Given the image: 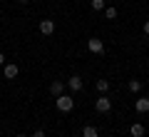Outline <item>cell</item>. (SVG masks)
I'll use <instances>...</instances> for the list:
<instances>
[{
    "label": "cell",
    "mask_w": 149,
    "mask_h": 137,
    "mask_svg": "<svg viewBox=\"0 0 149 137\" xmlns=\"http://www.w3.org/2000/svg\"><path fill=\"white\" fill-rule=\"evenodd\" d=\"M55 105H57V110L60 112H70L74 107V100L70 95H60V97H55Z\"/></svg>",
    "instance_id": "cell-1"
},
{
    "label": "cell",
    "mask_w": 149,
    "mask_h": 137,
    "mask_svg": "<svg viewBox=\"0 0 149 137\" xmlns=\"http://www.w3.org/2000/svg\"><path fill=\"white\" fill-rule=\"evenodd\" d=\"M95 110L100 112V115H107V112L112 110V100H109L107 95H100V97L95 100Z\"/></svg>",
    "instance_id": "cell-2"
},
{
    "label": "cell",
    "mask_w": 149,
    "mask_h": 137,
    "mask_svg": "<svg viewBox=\"0 0 149 137\" xmlns=\"http://www.w3.org/2000/svg\"><path fill=\"white\" fill-rule=\"evenodd\" d=\"M87 50L95 53V55H102L104 53V42H102L100 37H90V40H87Z\"/></svg>",
    "instance_id": "cell-3"
},
{
    "label": "cell",
    "mask_w": 149,
    "mask_h": 137,
    "mask_svg": "<svg viewBox=\"0 0 149 137\" xmlns=\"http://www.w3.org/2000/svg\"><path fill=\"white\" fill-rule=\"evenodd\" d=\"M67 87L72 90V92H80V90L85 87V82H82V77H80V75H72V77L67 80Z\"/></svg>",
    "instance_id": "cell-4"
},
{
    "label": "cell",
    "mask_w": 149,
    "mask_h": 137,
    "mask_svg": "<svg viewBox=\"0 0 149 137\" xmlns=\"http://www.w3.org/2000/svg\"><path fill=\"white\" fill-rule=\"evenodd\" d=\"M134 110H137L139 115H147V112H149V97H137V102H134Z\"/></svg>",
    "instance_id": "cell-5"
},
{
    "label": "cell",
    "mask_w": 149,
    "mask_h": 137,
    "mask_svg": "<svg viewBox=\"0 0 149 137\" xmlns=\"http://www.w3.org/2000/svg\"><path fill=\"white\" fill-rule=\"evenodd\" d=\"M17 72H20V67H17L15 63H5V67H3V75H5L8 80H13V77H17Z\"/></svg>",
    "instance_id": "cell-6"
},
{
    "label": "cell",
    "mask_w": 149,
    "mask_h": 137,
    "mask_svg": "<svg viewBox=\"0 0 149 137\" xmlns=\"http://www.w3.org/2000/svg\"><path fill=\"white\" fill-rule=\"evenodd\" d=\"M40 32L42 35H52L55 32V20H40Z\"/></svg>",
    "instance_id": "cell-7"
},
{
    "label": "cell",
    "mask_w": 149,
    "mask_h": 137,
    "mask_svg": "<svg viewBox=\"0 0 149 137\" xmlns=\"http://www.w3.org/2000/svg\"><path fill=\"white\" fill-rule=\"evenodd\" d=\"M50 92H52L55 97H60V95H65V82H60V80H55V82L50 85Z\"/></svg>",
    "instance_id": "cell-8"
},
{
    "label": "cell",
    "mask_w": 149,
    "mask_h": 137,
    "mask_svg": "<svg viewBox=\"0 0 149 137\" xmlns=\"http://www.w3.org/2000/svg\"><path fill=\"white\" fill-rule=\"evenodd\" d=\"M129 135H132V137H144V135H147V130H144V125L134 122V125L129 127Z\"/></svg>",
    "instance_id": "cell-9"
},
{
    "label": "cell",
    "mask_w": 149,
    "mask_h": 137,
    "mask_svg": "<svg viewBox=\"0 0 149 137\" xmlns=\"http://www.w3.org/2000/svg\"><path fill=\"white\" fill-rule=\"evenodd\" d=\"M82 137H100V132H97V127L85 125V127H82Z\"/></svg>",
    "instance_id": "cell-10"
},
{
    "label": "cell",
    "mask_w": 149,
    "mask_h": 137,
    "mask_svg": "<svg viewBox=\"0 0 149 137\" xmlns=\"http://www.w3.org/2000/svg\"><path fill=\"white\" fill-rule=\"evenodd\" d=\"M127 87H129V92H134V95H137V92H142V82H139V80H129Z\"/></svg>",
    "instance_id": "cell-11"
},
{
    "label": "cell",
    "mask_w": 149,
    "mask_h": 137,
    "mask_svg": "<svg viewBox=\"0 0 149 137\" xmlns=\"http://www.w3.org/2000/svg\"><path fill=\"white\" fill-rule=\"evenodd\" d=\"M95 87H97V90H100L102 95H104L107 90H109V80H97V82H95Z\"/></svg>",
    "instance_id": "cell-12"
},
{
    "label": "cell",
    "mask_w": 149,
    "mask_h": 137,
    "mask_svg": "<svg viewBox=\"0 0 149 137\" xmlns=\"http://www.w3.org/2000/svg\"><path fill=\"white\" fill-rule=\"evenodd\" d=\"M102 13H104V18H107V20H114V18H117V8H104Z\"/></svg>",
    "instance_id": "cell-13"
},
{
    "label": "cell",
    "mask_w": 149,
    "mask_h": 137,
    "mask_svg": "<svg viewBox=\"0 0 149 137\" xmlns=\"http://www.w3.org/2000/svg\"><path fill=\"white\" fill-rule=\"evenodd\" d=\"M90 5H92V10H104V0H90Z\"/></svg>",
    "instance_id": "cell-14"
},
{
    "label": "cell",
    "mask_w": 149,
    "mask_h": 137,
    "mask_svg": "<svg viewBox=\"0 0 149 137\" xmlns=\"http://www.w3.org/2000/svg\"><path fill=\"white\" fill-rule=\"evenodd\" d=\"M32 137H45V132L42 130H35V132H32Z\"/></svg>",
    "instance_id": "cell-15"
},
{
    "label": "cell",
    "mask_w": 149,
    "mask_h": 137,
    "mask_svg": "<svg viewBox=\"0 0 149 137\" xmlns=\"http://www.w3.org/2000/svg\"><path fill=\"white\" fill-rule=\"evenodd\" d=\"M144 35H149V20L144 22Z\"/></svg>",
    "instance_id": "cell-16"
},
{
    "label": "cell",
    "mask_w": 149,
    "mask_h": 137,
    "mask_svg": "<svg viewBox=\"0 0 149 137\" xmlns=\"http://www.w3.org/2000/svg\"><path fill=\"white\" fill-rule=\"evenodd\" d=\"M0 65H5V55L3 53H0Z\"/></svg>",
    "instance_id": "cell-17"
},
{
    "label": "cell",
    "mask_w": 149,
    "mask_h": 137,
    "mask_svg": "<svg viewBox=\"0 0 149 137\" xmlns=\"http://www.w3.org/2000/svg\"><path fill=\"white\" fill-rule=\"evenodd\" d=\"M17 3H22V5H25V3H30V0H17Z\"/></svg>",
    "instance_id": "cell-18"
},
{
    "label": "cell",
    "mask_w": 149,
    "mask_h": 137,
    "mask_svg": "<svg viewBox=\"0 0 149 137\" xmlns=\"http://www.w3.org/2000/svg\"><path fill=\"white\" fill-rule=\"evenodd\" d=\"M15 137H25V135H15Z\"/></svg>",
    "instance_id": "cell-19"
},
{
    "label": "cell",
    "mask_w": 149,
    "mask_h": 137,
    "mask_svg": "<svg viewBox=\"0 0 149 137\" xmlns=\"http://www.w3.org/2000/svg\"><path fill=\"white\" fill-rule=\"evenodd\" d=\"M0 3H3V0H0Z\"/></svg>",
    "instance_id": "cell-20"
}]
</instances>
